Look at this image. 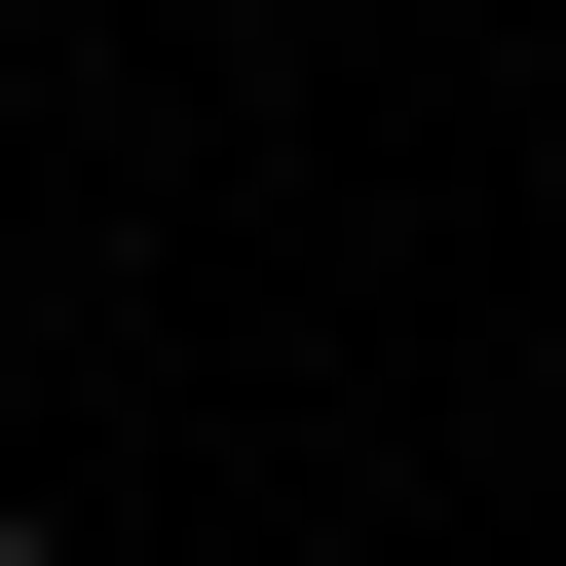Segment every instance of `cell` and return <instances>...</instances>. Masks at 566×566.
<instances>
[{
    "instance_id": "6da1fadb",
    "label": "cell",
    "mask_w": 566,
    "mask_h": 566,
    "mask_svg": "<svg viewBox=\"0 0 566 566\" xmlns=\"http://www.w3.org/2000/svg\"><path fill=\"white\" fill-rule=\"evenodd\" d=\"M0 566H76V528H39V491H0Z\"/></svg>"
}]
</instances>
